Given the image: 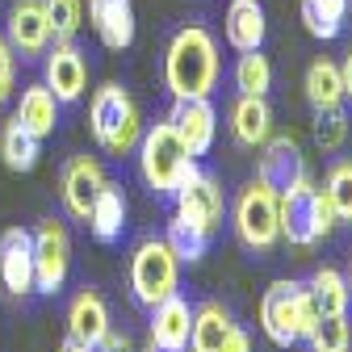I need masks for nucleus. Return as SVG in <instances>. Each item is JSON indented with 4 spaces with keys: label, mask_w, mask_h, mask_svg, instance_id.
Returning a JSON list of instances; mask_svg holds the SVG:
<instances>
[{
    "label": "nucleus",
    "mask_w": 352,
    "mask_h": 352,
    "mask_svg": "<svg viewBox=\"0 0 352 352\" xmlns=\"http://www.w3.org/2000/svg\"><path fill=\"white\" fill-rule=\"evenodd\" d=\"M164 80L168 93L181 97H210L218 88V42L210 38L206 25H185L176 30L164 55Z\"/></svg>",
    "instance_id": "f257e3e1"
},
{
    "label": "nucleus",
    "mask_w": 352,
    "mask_h": 352,
    "mask_svg": "<svg viewBox=\"0 0 352 352\" xmlns=\"http://www.w3.org/2000/svg\"><path fill=\"white\" fill-rule=\"evenodd\" d=\"M315 323H319V311H315L311 285L273 281L269 289H264V298H260V327L277 348H289V344L306 340Z\"/></svg>",
    "instance_id": "f03ea898"
},
{
    "label": "nucleus",
    "mask_w": 352,
    "mask_h": 352,
    "mask_svg": "<svg viewBox=\"0 0 352 352\" xmlns=\"http://www.w3.org/2000/svg\"><path fill=\"white\" fill-rule=\"evenodd\" d=\"M88 126H93V139L109 151V155H126L139 147L143 135V118L139 105L130 101V93L122 84H101L88 105Z\"/></svg>",
    "instance_id": "7ed1b4c3"
},
{
    "label": "nucleus",
    "mask_w": 352,
    "mask_h": 352,
    "mask_svg": "<svg viewBox=\"0 0 352 352\" xmlns=\"http://www.w3.org/2000/svg\"><path fill=\"white\" fill-rule=\"evenodd\" d=\"M277 223H281V239H289L294 248H311L336 227V210H331L327 193H319L302 176L289 193L277 197Z\"/></svg>",
    "instance_id": "20e7f679"
},
{
    "label": "nucleus",
    "mask_w": 352,
    "mask_h": 352,
    "mask_svg": "<svg viewBox=\"0 0 352 352\" xmlns=\"http://www.w3.org/2000/svg\"><path fill=\"white\" fill-rule=\"evenodd\" d=\"M189 160L193 155L185 151L181 139H176L172 122H155V126H147L143 135H139V172H143L147 189L160 193V197H172L176 193V185H181Z\"/></svg>",
    "instance_id": "39448f33"
},
{
    "label": "nucleus",
    "mask_w": 352,
    "mask_h": 352,
    "mask_svg": "<svg viewBox=\"0 0 352 352\" xmlns=\"http://www.w3.org/2000/svg\"><path fill=\"white\" fill-rule=\"evenodd\" d=\"M235 235L248 252H269L281 239V223H277V193L269 185L252 181L239 201H235Z\"/></svg>",
    "instance_id": "423d86ee"
},
{
    "label": "nucleus",
    "mask_w": 352,
    "mask_h": 352,
    "mask_svg": "<svg viewBox=\"0 0 352 352\" xmlns=\"http://www.w3.org/2000/svg\"><path fill=\"white\" fill-rule=\"evenodd\" d=\"M176 260L172 248L164 239H147L135 248V256H130V289H135V298L147 306L164 302L168 294H176Z\"/></svg>",
    "instance_id": "0eeeda50"
},
{
    "label": "nucleus",
    "mask_w": 352,
    "mask_h": 352,
    "mask_svg": "<svg viewBox=\"0 0 352 352\" xmlns=\"http://www.w3.org/2000/svg\"><path fill=\"white\" fill-rule=\"evenodd\" d=\"M176 214L185 218V223L201 227L206 235L218 231V223H223V210H227V197H223V185L214 181L210 172L197 168V160H189L181 185H176Z\"/></svg>",
    "instance_id": "6e6552de"
},
{
    "label": "nucleus",
    "mask_w": 352,
    "mask_h": 352,
    "mask_svg": "<svg viewBox=\"0 0 352 352\" xmlns=\"http://www.w3.org/2000/svg\"><path fill=\"white\" fill-rule=\"evenodd\" d=\"M72 269V239L59 218H42L34 231V289L59 294Z\"/></svg>",
    "instance_id": "1a4fd4ad"
},
{
    "label": "nucleus",
    "mask_w": 352,
    "mask_h": 352,
    "mask_svg": "<svg viewBox=\"0 0 352 352\" xmlns=\"http://www.w3.org/2000/svg\"><path fill=\"white\" fill-rule=\"evenodd\" d=\"M168 122H172L176 139L185 143V151H189L193 160H197V155H206V151L214 147V135H218V113H214L210 97H181V101L172 105Z\"/></svg>",
    "instance_id": "9d476101"
},
{
    "label": "nucleus",
    "mask_w": 352,
    "mask_h": 352,
    "mask_svg": "<svg viewBox=\"0 0 352 352\" xmlns=\"http://www.w3.org/2000/svg\"><path fill=\"white\" fill-rule=\"evenodd\" d=\"M5 38L9 47L21 55V59H38L47 55L51 47V21H47V9H42V0H17L9 9V25H5Z\"/></svg>",
    "instance_id": "9b49d317"
},
{
    "label": "nucleus",
    "mask_w": 352,
    "mask_h": 352,
    "mask_svg": "<svg viewBox=\"0 0 352 352\" xmlns=\"http://www.w3.org/2000/svg\"><path fill=\"white\" fill-rule=\"evenodd\" d=\"M264 147V155H260V172H256V181L260 185H269L277 197L281 193H289L302 176H306V160H302V151H298V143L289 139V135H281V139H264L260 143Z\"/></svg>",
    "instance_id": "f8f14e48"
},
{
    "label": "nucleus",
    "mask_w": 352,
    "mask_h": 352,
    "mask_svg": "<svg viewBox=\"0 0 352 352\" xmlns=\"http://www.w3.org/2000/svg\"><path fill=\"white\" fill-rule=\"evenodd\" d=\"M47 88L59 97V105H72V101L84 97V88H88V63H84L76 42H55V51L47 47Z\"/></svg>",
    "instance_id": "ddd939ff"
},
{
    "label": "nucleus",
    "mask_w": 352,
    "mask_h": 352,
    "mask_svg": "<svg viewBox=\"0 0 352 352\" xmlns=\"http://www.w3.org/2000/svg\"><path fill=\"white\" fill-rule=\"evenodd\" d=\"M0 281L9 294H34V231L9 227L0 235Z\"/></svg>",
    "instance_id": "4468645a"
},
{
    "label": "nucleus",
    "mask_w": 352,
    "mask_h": 352,
    "mask_svg": "<svg viewBox=\"0 0 352 352\" xmlns=\"http://www.w3.org/2000/svg\"><path fill=\"white\" fill-rule=\"evenodd\" d=\"M88 21L109 51H126L135 42V5L130 0H88Z\"/></svg>",
    "instance_id": "2eb2a0df"
},
{
    "label": "nucleus",
    "mask_w": 352,
    "mask_h": 352,
    "mask_svg": "<svg viewBox=\"0 0 352 352\" xmlns=\"http://www.w3.org/2000/svg\"><path fill=\"white\" fill-rule=\"evenodd\" d=\"M193 331V311L181 294H168L164 302L151 306V344L155 348H189Z\"/></svg>",
    "instance_id": "dca6fc26"
},
{
    "label": "nucleus",
    "mask_w": 352,
    "mask_h": 352,
    "mask_svg": "<svg viewBox=\"0 0 352 352\" xmlns=\"http://www.w3.org/2000/svg\"><path fill=\"white\" fill-rule=\"evenodd\" d=\"M101 185H105V172H101V164H97L93 155L67 160V168H63V201H67V210H72L76 218H88L93 197H97Z\"/></svg>",
    "instance_id": "f3484780"
},
{
    "label": "nucleus",
    "mask_w": 352,
    "mask_h": 352,
    "mask_svg": "<svg viewBox=\"0 0 352 352\" xmlns=\"http://www.w3.org/2000/svg\"><path fill=\"white\" fill-rule=\"evenodd\" d=\"M109 331V306L97 289H80L67 306V336L84 340V344H101V336Z\"/></svg>",
    "instance_id": "a211bd4d"
},
{
    "label": "nucleus",
    "mask_w": 352,
    "mask_h": 352,
    "mask_svg": "<svg viewBox=\"0 0 352 352\" xmlns=\"http://www.w3.org/2000/svg\"><path fill=\"white\" fill-rule=\"evenodd\" d=\"M84 223H88V231H93L97 243H113V239L122 235V227H126V193H122V185L105 181V185L97 189L93 210H88Z\"/></svg>",
    "instance_id": "6ab92c4d"
},
{
    "label": "nucleus",
    "mask_w": 352,
    "mask_h": 352,
    "mask_svg": "<svg viewBox=\"0 0 352 352\" xmlns=\"http://www.w3.org/2000/svg\"><path fill=\"white\" fill-rule=\"evenodd\" d=\"M269 21H264L260 0H231L227 5V42L235 51H260Z\"/></svg>",
    "instance_id": "aec40b11"
},
{
    "label": "nucleus",
    "mask_w": 352,
    "mask_h": 352,
    "mask_svg": "<svg viewBox=\"0 0 352 352\" xmlns=\"http://www.w3.org/2000/svg\"><path fill=\"white\" fill-rule=\"evenodd\" d=\"M17 122L30 130L34 139L55 135V126H59V97L51 93L47 84H30L21 93V101H17Z\"/></svg>",
    "instance_id": "412c9836"
},
{
    "label": "nucleus",
    "mask_w": 352,
    "mask_h": 352,
    "mask_svg": "<svg viewBox=\"0 0 352 352\" xmlns=\"http://www.w3.org/2000/svg\"><path fill=\"white\" fill-rule=\"evenodd\" d=\"M231 130H235V139L243 147H260L264 139L273 135V109H269V101L239 93V101L231 109Z\"/></svg>",
    "instance_id": "4be33fe9"
},
{
    "label": "nucleus",
    "mask_w": 352,
    "mask_h": 352,
    "mask_svg": "<svg viewBox=\"0 0 352 352\" xmlns=\"http://www.w3.org/2000/svg\"><path fill=\"white\" fill-rule=\"evenodd\" d=\"M306 101L315 105V113L344 105V84H340V63L336 59H315L306 67Z\"/></svg>",
    "instance_id": "5701e85b"
},
{
    "label": "nucleus",
    "mask_w": 352,
    "mask_h": 352,
    "mask_svg": "<svg viewBox=\"0 0 352 352\" xmlns=\"http://www.w3.org/2000/svg\"><path fill=\"white\" fill-rule=\"evenodd\" d=\"M231 331V315L218 302H206L201 311H193V331H189V348L193 352H218Z\"/></svg>",
    "instance_id": "b1692460"
},
{
    "label": "nucleus",
    "mask_w": 352,
    "mask_h": 352,
    "mask_svg": "<svg viewBox=\"0 0 352 352\" xmlns=\"http://www.w3.org/2000/svg\"><path fill=\"white\" fill-rule=\"evenodd\" d=\"M344 21H348V0H302V25L311 38L331 42L340 38Z\"/></svg>",
    "instance_id": "393cba45"
},
{
    "label": "nucleus",
    "mask_w": 352,
    "mask_h": 352,
    "mask_svg": "<svg viewBox=\"0 0 352 352\" xmlns=\"http://www.w3.org/2000/svg\"><path fill=\"white\" fill-rule=\"evenodd\" d=\"M311 285V298H315V311L319 315H348V281L336 273V269H315V277L306 281Z\"/></svg>",
    "instance_id": "a878e982"
},
{
    "label": "nucleus",
    "mask_w": 352,
    "mask_h": 352,
    "mask_svg": "<svg viewBox=\"0 0 352 352\" xmlns=\"http://www.w3.org/2000/svg\"><path fill=\"white\" fill-rule=\"evenodd\" d=\"M38 143H42V139H34L30 130L13 118L5 130H0V155H5V168H13V172H30V168L38 164Z\"/></svg>",
    "instance_id": "bb28decb"
},
{
    "label": "nucleus",
    "mask_w": 352,
    "mask_h": 352,
    "mask_svg": "<svg viewBox=\"0 0 352 352\" xmlns=\"http://www.w3.org/2000/svg\"><path fill=\"white\" fill-rule=\"evenodd\" d=\"M235 84H239V93H248V97H264V93L273 88V63H269V55H260V51H239Z\"/></svg>",
    "instance_id": "cd10ccee"
},
{
    "label": "nucleus",
    "mask_w": 352,
    "mask_h": 352,
    "mask_svg": "<svg viewBox=\"0 0 352 352\" xmlns=\"http://www.w3.org/2000/svg\"><path fill=\"white\" fill-rule=\"evenodd\" d=\"M164 243L172 248V256L176 260H185V264H197L201 256H206V243H210V235L201 231V227H193V223H185L181 214L168 223V235H164Z\"/></svg>",
    "instance_id": "c85d7f7f"
},
{
    "label": "nucleus",
    "mask_w": 352,
    "mask_h": 352,
    "mask_svg": "<svg viewBox=\"0 0 352 352\" xmlns=\"http://www.w3.org/2000/svg\"><path fill=\"white\" fill-rule=\"evenodd\" d=\"M311 352H348L352 344V327L348 315H319V323L311 327Z\"/></svg>",
    "instance_id": "c756f323"
},
{
    "label": "nucleus",
    "mask_w": 352,
    "mask_h": 352,
    "mask_svg": "<svg viewBox=\"0 0 352 352\" xmlns=\"http://www.w3.org/2000/svg\"><path fill=\"white\" fill-rule=\"evenodd\" d=\"M327 201H331V210H336V218L340 223H352V160H340V164H331V172H327Z\"/></svg>",
    "instance_id": "7c9ffc66"
},
{
    "label": "nucleus",
    "mask_w": 352,
    "mask_h": 352,
    "mask_svg": "<svg viewBox=\"0 0 352 352\" xmlns=\"http://www.w3.org/2000/svg\"><path fill=\"white\" fill-rule=\"evenodd\" d=\"M42 9H47L55 42H72L76 30L84 25V5H80V0H42Z\"/></svg>",
    "instance_id": "2f4dec72"
},
{
    "label": "nucleus",
    "mask_w": 352,
    "mask_h": 352,
    "mask_svg": "<svg viewBox=\"0 0 352 352\" xmlns=\"http://www.w3.org/2000/svg\"><path fill=\"white\" fill-rule=\"evenodd\" d=\"M344 139H348V113H344V105L319 109V118H315V143L323 151H340Z\"/></svg>",
    "instance_id": "473e14b6"
},
{
    "label": "nucleus",
    "mask_w": 352,
    "mask_h": 352,
    "mask_svg": "<svg viewBox=\"0 0 352 352\" xmlns=\"http://www.w3.org/2000/svg\"><path fill=\"white\" fill-rule=\"evenodd\" d=\"M13 76H17V51L9 47V38L0 34V105L13 93Z\"/></svg>",
    "instance_id": "72a5a7b5"
},
{
    "label": "nucleus",
    "mask_w": 352,
    "mask_h": 352,
    "mask_svg": "<svg viewBox=\"0 0 352 352\" xmlns=\"http://www.w3.org/2000/svg\"><path fill=\"white\" fill-rule=\"evenodd\" d=\"M97 352H135V344H130V336H126V331H113V327H109V331L101 336Z\"/></svg>",
    "instance_id": "f704fd0d"
},
{
    "label": "nucleus",
    "mask_w": 352,
    "mask_h": 352,
    "mask_svg": "<svg viewBox=\"0 0 352 352\" xmlns=\"http://www.w3.org/2000/svg\"><path fill=\"white\" fill-rule=\"evenodd\" d=\"M218 352H252V336L239 323H231V331H227V340H223V348H218Z\"/></svg>",
    "instance_id": "c9c22d12"
},
{
    "label": "nucleus",
    "mask_w": 352,
    "mask_h": 352,
    "mask_svg": "<svg viewBox=\"0 0 352 352\" xmlns=\"http://www.w3.org/2000/svg\"><path fill=\"white\" fill-rule=\"evenodd\" d=\"M340 84H344V101H352V51L340 63Z\"/></svg>",
    "instance_id": "e433bc0d"
},
{
    "label": "nucleus",
    "mask_w": 352,
    "mask_h": 352,
    "mask_svg": "<svg viewBox=\"0 0 352 352\" xmlns=\"http://www.w3.org/2000/svg\"><path fill=\"white\" fill-rule=\"evenodd\" d=\"M59 352H97L93 344H84V340H76V336H67L63 344H59Z\"/></svg>",
    "instance_id": "4c0bfd02"
},
{
    "label": "nucleus",
    "mask_w": 352,
    "mask_h": 352,
    "mask_svg": "<svg viewBox=\"0 0 352 352\" xmlns=\"http://www.w3.org/2000/svg\"><path fill=\"white\" fill-rule=\"evenodd\" d=\"M147 352H189V348H155V344H151Z\"/></svg>",
    "instance_id": "58836bf2"
},
{
    "label": "nucleus",
    "mask_w": 352,
    "mask_h": 352,
    "mask_svg": "<svg viewBox=\"0 0 352 352\" xmlns=\"http://www.w3.org/2000/svg\"><path fill=\"white\" fill-rule=\"evenodd\" d=\"M344 281H348V298H352V264H348V277Z\"/></svg>",
    "instance_id": "ea45409f"
}]
</instances>
